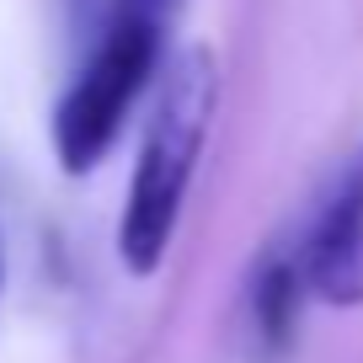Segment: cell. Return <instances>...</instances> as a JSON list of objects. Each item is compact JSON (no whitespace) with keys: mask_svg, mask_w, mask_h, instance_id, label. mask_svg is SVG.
Instances as JSON below:
<instances>
[{"mask_svg":"<svg viewBox=\"0 0 363 363\" xmlns=\"http://www.w3.org/2000/svg\"><path fill=\"white\" fill-rule=\"evenodd\" d=\"M214 107H219L214 54L182 48L160 80L155 113H150L145 145H139V166L128 182V203L118 219V257L134 278H150L177 240V219L187 203V187H193L203 139L214 128Z\"/></svg>","mask_w":363,"mask_h":363,"instance_id":"6da1fadb","label":"cell"},{"mask_svg":"<svg viewBox=\"0 0 363 363\" xmlns=\"http://www.w3.org/2000/svg\"><path fill=\"white\" fill-rule=\"evenodd\" d=\"M310 294L320 305L352 310L363 305V150H352L315 198V214L299 230Z\"/></svg>","mask_w":363,"mask_h":363,"instance_id":"3957f363","label":"cell"},{"mask_svg":"<svg viewBox=\"0 0 363 363\" xmlns=\"http://www.w3.org/2000/svg\"><path fill=\"white\" fill-rule=\"evenodd\" d=\"M310 278H305V257H299V240H272L267 251L257 257L246 278V320H251V342L267 363L289 358L299 337V315H305Z\"/></svg>","mask_w":363,"mask_h":363,"instance_id":"277c9868","label":"cell"},{"mask_svg":"<svg viewBox=\"0 0 363 363\" xmlns=\"http://www.w3.org/2000/svg\"><path fill=\"white\" fill-rule=\"evenodd\" d=\"M171 6L177 0H107L102 38L75 86L65 91V102L54 107V155L69 177H86L113 150L128 107L160 65Z\"/></svg>","mask_w":363,"mask_h":363,"instance_id":"7a4b0ae2","label":"cell"}]
</instances>
